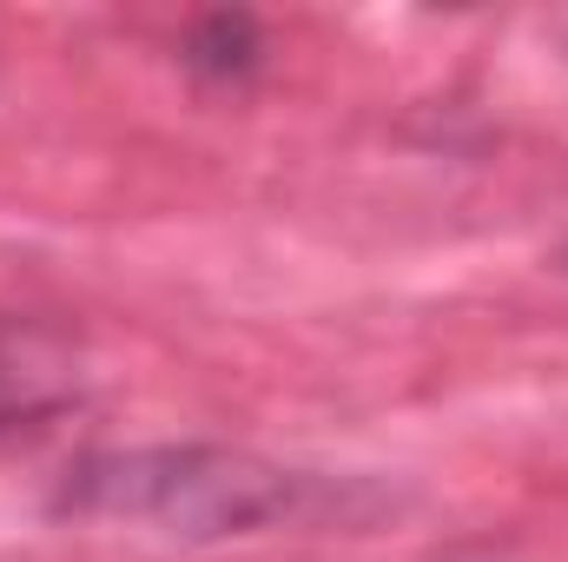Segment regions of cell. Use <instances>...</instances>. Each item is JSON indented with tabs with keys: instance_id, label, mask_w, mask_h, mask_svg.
<instances>
[{
	"instance_id": "6da1fadb",
	"label": "cell",
	"mask_w": 568,
	"mask_h": 562,
	"mask_svg": "<svg viewBox=\"0 0 568 562\" xmlns=\"http://www.w3.org/2000/svg\"><path fill=\"white\" fill-rule=\"evenodd\" d=\"M291 496H297V483L284 470H265L252 456H219V450L113 456V463H87V476H80V503L140 510V516L179 523L192 536L258 530L291 510Z\"/></svg>"
},
{
	"instance_id": "7a4b0ae2",
	"label": "cell",
	"mask_w": 568,
	"mask_h": 562,
	"mask_svg": "<svg viewBox=\"0 0 568 562\" xmlns=\"http://www.w3.org/2000/svg\"><path fill=\"white\" fill-rule=\"evenodd\" d=\"M73 391H80L73 338L40 318L0 311V443L60 418L73 404Z\"/></svg>"
},
{
	"instance_id": "3957f363",
	"label": "cell",
	"mask_w": 568,
	"mask_h": 562,
	"mask_svg": "<svg viewBox=\"0 0 568 562\" xmlns=\"http://www.w3.org/2000/svg\"><path fill=\"white\" fill-rule=\"evenodd\" d=\"M185 60H192L199 73H219V80L252 73V67H258V27H252L245 13H212V20L192 27Z\"/></svg>"
}]
</instances>
